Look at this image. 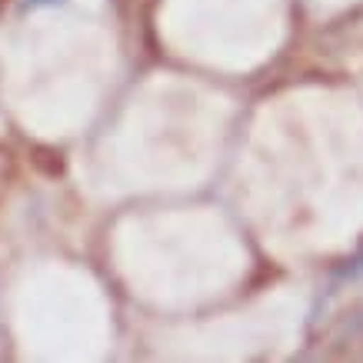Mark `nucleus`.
Segmentation results:
<instances>
[{
    "instance_id": "f257e3e1",
    "label": "nucleus",
    "mask_w": 363,
    "mask_h": 363,
    "mask_svg": "<svg viewBox=\"0 0 363 363\" xmlns=\"http://www.w3.org/2000/svg\"><path fill=\"white\" fill-rule=\"evenodd\" d=\"M54 4H64V0H21L23 11H37V7H54Z\"/></svg>"
}]
</instances>
